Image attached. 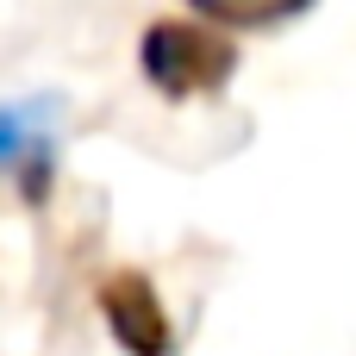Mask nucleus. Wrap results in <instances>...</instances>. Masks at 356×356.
<instances>
[{
  "label": "nucleus",
  "instance_id": "obj_1",
  "mask_svg": "<svg viewBox=\"0 0 356 356\" xmlns=\"http://www.w3.org/2000/svg\"><path fill=\"white\" fill-rule=\"evenodd\" d=\"M138 69L163 100H194V94H219L232 81L238 50L213 19H156L138 44Z\"/></svg>",
  "mask_w": 356,
  "mask_h": 356
},
{
  "label": "nucleus",
  "instance_id": "obj_2",
  "mask_svg": "<svg viewBox=\"0 0 356 356\" xmlns=\"http://www.w3.org/2000/svg\"><path fill=\"white\" fill-rule=\"evenodd\" d=\"M100 313H106V332L125 356H169L175 350V332H169V313L150 288V275L138 269H113L100 282Z\"/></svg>",
  "mask_w": 356,
  "mask_h": 356
},
{
  "label": "nucleus",
  "instance_id": "obj_3",
  "mask_svg": "<svg viewBox=\"0 0 356 356\" xmlns=\"http://www.w3.org/2000/svg\"><path fill=\"white\" fill-rule=\"evenodd\" d=\"M200 19H213V25H238V31H263V25H288V19H300L313 0H188Z\"/></svg>",
  "mask_w": 356,
  "mask_h": 356
}]
</instances>
